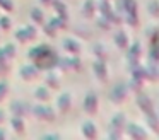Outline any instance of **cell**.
Wrapping results in <instances>:
<instances>
[{
    "label": "cell",
    "instance_id": "obj_1",
    "mask_svg": "<svg viewBox=\"0 0 159 140\" xmlns=\"http://www.w3.org/2000/svg\"><path fill=\"white\" fill-rule=\"evenodd\" d=\"M137 102H139V106L142 108V111H144L145 115H147V113H152V111H154V106H152L151 99H149L147 96L140 94V96H139V99H137Z\"/></svg>",
    "mask_w": 159,
    "mask_h": 140
},
{
    "label": "cell",
    "instance_id": "obj_2",
    "mask_svg": "<svg viewBox=\"0 0 159 140\" xmlns=\"http://www.w3.org/2000/svg\"><path fill=\"white\" fill-rule=\"evenodd\" d=\"M147 121L151 123V128L154 130L156 133H159V116L156 115L154 111H152V113H147Z\"/></svg>",
    "mask_w": 159,
    "mask_h": 140
},
{
    "label": "cell",
    "instance_id": "obj_3",
    "mask_svg": "<svg viewBox=\"0 0 159 140\" xmlns=\"http://www.w3.org/2000/svg\"><path fill=\"white\" fill-rule=\"evenodd\" d=\"M130 135L132 137H139V138H145V132L139 125H130Z\"/></svg>",
    "mask_w": 159,
    "mask_h": 140
},
{
    "label": "cell",
    "instance_id": "obj_4",
    "mask_svg": "<svg viewBox=\"0 0 159 140\" xmlns=\"http://www.w3.org/2000/svg\"><path fill=\"white\" fill-rule=\"evenodd\" d=\"M147 10H149V12H151L154 17H159V2H157V0H152V2L147 5Z\"/></svg>",
    "mask_w": 159,
    "mask_h": 140
},
{
    "label": "cell",
    "instance_id": "obj_5",
    "mask_svg": "<svg viewBox=\"0 0 159 140\" xmlns=\"http://www.w3.org/2000/svg\"><path fill=\"white\" fill-rule=\"evenodd\" d=\"M144 75H145V77H149V79H152V80H156V79L159 77V70L156 67H147Z\"/></svg>",
    "mask_w": 159,
    "mask_h": 140
},
{
    "label": "cell",
    "instance_id": "obj_6",
    "mask_svg": "<svg viewBox=\"0 0 159 140\" xmlns=\"http://www.w3.org/2000/svg\"><path fill=\"white\" fill-rule=\"evenodd\" d=\"M139 56H140V44L135 43V46H132V50H130V60L132 61H134V60L137 61Z\"/></svg>",
    "mask_w": 159,
    "mask_h": 140
},
{
    "label": "cell",
    "instance_id": "obj_7",
    "mask_svg": "<svg viewBox=\"0 0 159 140\" xmlns=\"http://www.w3.org/2000/svg\"><path fill=\"white\" fill-rule=\"evenodd\" d=\"M116 41H118V46H127V43H128V39H127V34H123V33H120L116 36Z\"/></svg>",
    "mask_w": 159,
    "mask_h": 140
}]
</instances>
